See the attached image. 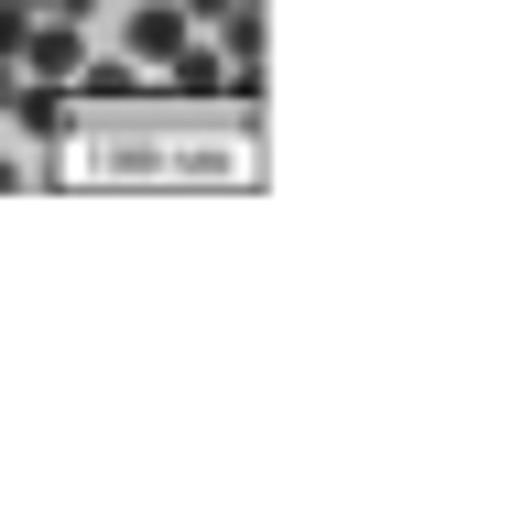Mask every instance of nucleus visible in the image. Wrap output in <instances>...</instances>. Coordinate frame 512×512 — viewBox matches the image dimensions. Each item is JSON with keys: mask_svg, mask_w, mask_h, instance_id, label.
I'll return each instance as SVG.
<instances>
[{"mask_svg": "<svg viewBox=\"0 0 512 512\" xmlns=\"http://www.w3.org/2000/svg\"><path fill=\"white\" fill-rule=\"evenodd\" d=\"M22 55H33V66H44V77H66V66H77V33H33V44H22Z\"/></svg>", "mask_w": 512, "mask_h": 512, "instance_id": "obj_1", "label": "nucleus"}, {"mask_svg": "<svg viewBox=\"0 0 512 512\" xmlns=\"http://www.w3.org/2000/svg\"><path fill=\"white\" fill-rule=\"evenodd\" d=\"M0 55H22V11L11 0H0Z\"/></svg>", "mask_w": 512, "mask_h": 512, "instance_id": "obj_2", "label": "nucleus"}]
</instances>
